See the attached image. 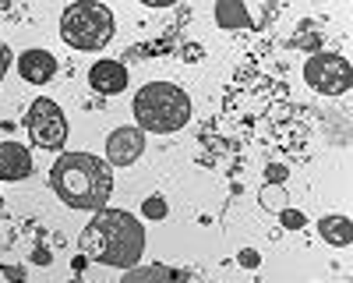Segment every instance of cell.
Masks as SVG:
<instances>
[{
	"label": "cell",
	"mask_w": 353,
	"mask_h": 283,
	"mask_svg": "<svg viewBox=\"0 0 353 283\" xmlns=\"http://www.w3.org/2000/svg\"><path fill=\"white\" fill-rule=\"evenodd\" d=\"M81 255L103 266L134 269L145 255V226L124 209H99L81 231Z\"/></svg>",
	"instance_id": "1"
},
{
	"label": "cell",
	"mask_w": 353,
	"mask_h": 283,
	"mask_svg": "<svg viewBox=\"0 0 353 283\" xmlns=\"http://www.w3.org/2000/svg\"><path fill=\"white\" fill-rule=\"evenodd\" d=\"M50 188L71 209H106L113 195V166L92 153H64L50 166Z\"/></svg>",
	"instance_id": "2"
},
{
	"label": "cell",
	"mask_w": 353,
	"mask_h": 283,
	"mask_svg": "<svg viewBox=\"0 0 353 283\" xmlns=\"http://www.w3.org/2000/svg\"><path fill=\"white\" fill-rule=\"evenodd\" d=\"M134 121L141 131H156V135H170L181 131L191 121V96L181 85L170 81H149L134 92Z\"/></svg>",
	"instance_id": "3"
},
{
	"label": "cell",
	"mask_w": 353,
	"mask_h": 283,
	"mask_svg": "<svg viewBox=\"0 0 353 283\" xmlns=\"http://www.w3.org/2000/svg\"><path fill=\"white\" fill-rule=\"evenodd\" d=\"M117 32V18L106 4L78 0L61 14V39L74 50H103Z\"/></svg>",
	"instance_id": "4"
},
{
	"label": "cell",
	"mask_w": 353,
	"mask_h": 283,
	"mask_svg": "<svg viewBox=\"0 0 353 283\" xmlns=\"http://www.w3.org/2000/svg\"><path fill=\"white\" fill-rule=\"evenodd\" d=\"M304 81L321 96H343V92H350V85H353V68H350V61L343 53L321 50V53L307 57Z\"/></svg>",
	"instance_id": "5"
},
{
	"label": "cell",
	"mask_w": 353,
	"mask_h": 283,
	"mask_svg": "<svg viewBox=\"0 0 353 283\" xmlns=\"http://www.w3.org/2000/svg\"><path fill=\"white\" fill-rule=\"evenodd\" d=\"M25 128H28V138H32L39 149H50V153H57L68 142L64 110L57 106L53 99H46V96L32 99V106H28V113H25Z\"/></svg>",
	"instance_id": "6"
},
{
	"label": "cell",
	"mask_w": 353,
	"mask_h": 283,
	"mask_svg": "<svg viewBox=\"0 0 353 283\" xmlns=\"http://www.w3.org/2000/svg\"><path fill=\"white\" fill-rule=\"evenodd\" d=\"M145 153V131L141 128H113L106 138V163L110 166H131Z\"/></svg>",
	"instance_id": "7"
},
{
	"label": "cell",
	"mask_w": 353,
	"mask_h": 283,
	"mask_svg": "<svg viewBox=\"0 0 353 283\" xmlns=\"http://www.w3.org/2000/svg\"><path fill=\"white\" fill-rule=\"evenodd\" d=\"M88 85L99 96H117L128 89V68L121 61H96L92 71H88Z\"/></svg>",
	"instance_id": "8"
},
{
	"label": "cell",
	"mask_w": 353,
	"mask_h": 283,
	"mask_svg": "<svg viewBox=\"0 0 353 283\" xmlns=\"http://www.w3.org/2000/svg\"><path fill=\"white\" fill-rule=\"evenodd\" d=\"M32 174V153L21 142H0V181H25Z\"/></svg>",
	"instance_id": "9"
},
{
	"label": "cell",
	"mask_w": 353,
	"mask_h": 283,
	"mask_svg": "<svg viewBox=\"0 0 353 283\" xmlns=\"http://www.w3.org/2000/svg\"><path fill=\"white\" fill-rule=\"evenodd\" d=\"M18 75L28 81V85H46L53 75H57V57L46 53V50H25L18 57Z\"/></svg>",
	"instance_id": "10"
},
{
	"label": "cell",
	"mask_w": 353,
	"mask_h": 283,
	"mask_svg": "<svg viewBox=\"0 0 353 283\" xmlns=\"http://www.w3.org/2000/svg\"><path fill=\"white\" fill-rule=\"evenodd\" d=\"M121 283H191V273L188 269H176V266H163V262H152V266H134L121 276Z\"/></svg>",
	"instance_id": "11"
},
{
	"label": "cell",
	"mask_w": 353,
	"mask_h": 283,
	"mask_svg": "<svg viewBox=\"0 0 353 283\" xmlns=\"http://www.w3.org/2000/svg\"><path fill=\"white\" fill-rule=\"evenodd\" d=\"M216 21H219V28H230V32H248V28L254 25L251 8L241 4V0H219L216 4Z\"/></svg>",
	"instance_id": "12"
},
{
	"label": "cell",
	"mask_w": 353,
	"mask_h": 283,
	"mask_svg": "<svg viewBox=\"0 0 353 283\" xmlns=\"http://www.w3.org/2000/svg\"><path fill=\"white\" fill-rule=\"evenodd\" d=\"M318 234L325 237L329 244H336V248H346L353 241V223H350V216H321L318 219Z\"/></svg>",
	"instance_id": "13"
},
{
	"label": "cell",
	"mask_w": 353,
	"mask_h": 283,
	"mask_svg": "<svg viewBox=\"0 0 353 283\" xmlns=\"http://www.w3.org/2000/svg\"><path fill=\"white\" fill-rule=\"evenodd\" d=\"M261 209L279 216V213L286 209V188H283V184H265V188H261Z\"/></svg>",
	"instance_id": "14"
},
{
	"label": "cell",
	"mask_w": 353,
	"mask_h": 283,
	"mask_svg": "<svg viewBox=\"0 0 353 283\" xmlns=\"http://www.w3.org/2000/svg\"><path fill=\"white\" fill-rule=\"evenodd\" d=\"M141 213L149 216V219H166L170 206H166V198H163V195H149V198H145V206H141Z\"/></svg>",
	"instance_id": "15"
},
{
	"label": "cell",
	"mask_w": 353,
	"mask_h": 283,
	"mask_svg": "<svg viewBox=\"0 0 353 283\" xmlns=\"http://www.w3.org/2000/svg\"><path fill=\"white\" fill-rule=\"evenodd\" d=\"M279 219H283V226H286V231H304V226H307V219H304V213H297V209H283L279 213Z\"/></svg>",
	"instance_id": "16"
},
{
	"label": "cell",
	"mask_w": 353,
	"mask_h": 283,
	"mask_svg": "<svg viewBox=\"0 0 353 283\" xmlns=\"http://www.w3.org/2000/svg\"><path fill=\"white\" fill-rule=\"evenodd\" d=\"M237 262H241L244 269H258V266H261V255H258L254 248H244V251L237 255Z\"/></svg>",
	"instance_id": "17"
},
{
	"label": "cell",
	"mask_w": 353,
	"mask_h": 283,
	"mask_svg": "<svg viewBox=\"0 0 353 283\" xmlns=\"http://www.w3.org/2000/svg\"><path fill=\"white\" fill-rule=\"evenodd\" d=\"M8 68H11V50H8L4 39H0V81L8 78Z\"/></svg>",
	"instance_id": "18"
},
{
	"label": "cell",
	"mask_w": 353,
	"mask_h": 283,
	"mask_svg": "<svg viewBox=\"0 0 353 283\" xmlns=\"http://www.w3.org/2000/svg\"><path fill=\"white\" fill-rule=\"evenodd\" d=\"M265 174H269V184H283L286 181V170L279 163H269V166H265Z\"/></svg>",
	"instance_id": "19"
},
{
	"label": "cell",
	"mask_w": 353,
	"mask_h": 283,
	"mask_svg": "<svg viewBox=\"0 0 353 283\" xmlns=\"http://www.w3.org/2000/svg\"><path fill=\"white\" fill-rule=\"evenodd\" d=\"M4 276L11 283H25V269H18V266H4Z\"/></svg>",
	"instance_id": "20"
},
{
	"label": "cell",
	"mask_w": 353,
	"mask_h": 283,
	"mask_svg": "<svg viewBox=\"0 0 353 283\" xmlns=\"http://www.w3.org/2000/svg\"><path fill=\"white\" fill-rule=\"evenodd\" d=\"M32 262H36V266H50V251H46V248H36V251H32Z\"/></svg>",
	"instance_id": "21"
},
{
	"label": "cell",
	"mask_w": 353,
	"mask_h": 283,
	"mask_svg": "<svg viewBox=\"0 0 353 283\" xmlns=\"http://www.w3.org/2000/svg\"><path fill=\"white\" fill-rule=\"evenodd\" d=\"M68 283H85V280H78V276H74V280H68Z\"/></svg>",
	"instance_id": "22"
},
{
	"label": "cell",
	"mask_w": 353,
	"mask_h": 283,
	"mask_svg": "<svg viewBox=\"0 0 353 283\" xmlns=\"http://www.w3.org/2000/svg\"><path fill=\"white\" fill-rule=\"evenodd\" d=\"M0 209H4V198H0Z\"/></svg>",
	"instance_id": "23"
}]
</instances>
